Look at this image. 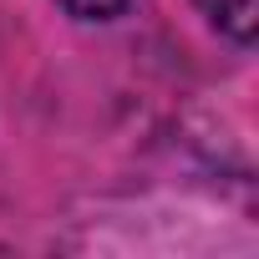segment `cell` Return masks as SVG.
Here are the masks:
<instances>
[{"mask_svg": "<svg viewBox=\"0 0 259 259\" xmlns=\"http://www.w3.org/2000/svg\"><path fill=\"white\" fill-rule=\"evenodd\" d=\"M193 6L203 11V21L229 36L234 46H254L259 36V0H193Z\"/></svg>", "mask_w": 259, "mask_h": 259, "instance_id": "6da1fadb", "label": "cell"}, {"mask_svg": "<svg viewBox=\"0 0 259 259\" xmlns=\"http://www.w3.org/2000/svg\"><path fill=\"white\" fill-rule=\"evenodd\" d=\"M71 21H117L133 0H56Z\"/></svg>", "mask_w": 259, "mask_h": 259, "instance_id": "7a4b0ae2", "label": "cell"}]
</instances>
